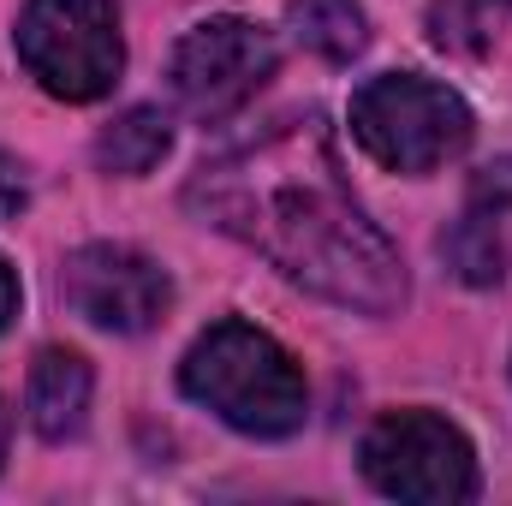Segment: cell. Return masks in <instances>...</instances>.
<instances>
[{
  "label": "cell",
  "mask_w": 512,
  "mask_h": 506,
  "mask_svg": "<svg viewBox=\"0 0 512 506\" xmlns=\"http://www.w3.org/2000/svg\"><path fill=\"white\" fill-rule=\"evenodd\" d=\"M507 6H512V0H507Z\"/></svg>",
  "instance_id": "e0dca14e"
},
{
  "label": "cell",
  "mask_w": 512,
  "mask_h": 506,
  "mask_svg": "<svg viewBox=\"0 0 512 506\" xmlns=\"http://www.w3.org/2000/svg\"><path fill=\"white\" fill-rule=\"evenodd\" d=\"M352 137L387 173H435L471 143V108L435 78L387 72L352 96Z\"/></svg>",
  "instance_id": "3957f363"
},
{
  "label": "cell",
  "mask_w": 512,
  "mask_h": 506,
  "mask_svg": "<svg viewBox=\"0 0 512 506\" xmlns=\"http://www.w3.org/2000/svg\"><path fill=\"white\" fill-rule=\"evenodd\" d=\"M90 387H96V376H90V364H84L78 352H66V346L36 352L30 387H24V405H30L36 435H42V441L78 435V429H84V411H90Z\"/></svg>",
  "instance_id": "ba28073f"
},
{
  "label": "cell",
  "mask_w": 512,
  "mask_h": 506,
  "mask_svg": "<svg viewBox=\"0 0 512 506\" xmlns=\"http://www.w3.org/2000/svg\"><path fill=\"white\" fill-rule=\"evenodd\" d=\"M173 149V126L161 108H126L114 126L96 137V161L108 173H126V179H143L161 167V155Z\"/></svg>",
  "instance_id": "30bf717a"
},
{
  "label": "cell",
  "mask_w": 512,
  "mask_h": 506,
  "mask_svg": "<svg viewBox=\"0 0 512 506\" xmlns=\"http://www.w3.org/2000/svg\"><path fill=\"white\" fill-rule=\"evenodd\" d=\"M6 441H12V411H6V399H0V459H6Z\"/></svg>",
  "instance_id": "2e32d148"
},
{
  "label": "cell",
  "mask_w": 512,
  "mask_h": 506,
  "mask_svg": "<svg viewBox=\"0 0 512 506\" xmlns=\"http://www.w3.org/2000/svg\"><path fill=\"white\" fill-rule=\"evenodd\" d=\"M60 298L108 334H143L167 316L173 280L155 256L131 245H84L60 268Z\"/></svg>",
  "instance_id": "52a82bcc"
},
{
  "label": "cell",
  "mask_w": 512,
  "mask_h": 506,
  "mask_svg": "<svg viewBox=\"0 0 512 506\" xmlns=\"http://www.w3.org/2000/svg\"><path fill=\"white\" fill-rule=\"evenodd\" d=\"M12 316H18V274H12V262L0 256V328H12Z\"/></svg>",
  "instance_id": "9a60e30c"
},
{
  "label": "cell",
  "mask_w": 512,
  "mask_h": 506,
  "mask_svg": "<svg viewBox=\"0 0 512 506\" xmlns=\"http://www.w3.org/2000/svg\"><path fill=\"white\" fill-rule=\"evenodd\" d=\"M286 30L322 60H358L370 42V18L358 0H286Z\"/></svg>",
  "instance_id": "9c48e42d"
},
{
  "label": "cell",
  "mask_w": 512,
  "mask_h": 506,
  "mask_svg": "<svg viewBox=\"0 0 512 506\" xmlns=\"http://www.w3.org/2000/svg\"><path fill=\"white\" fill-rule=\"evenodd\" d=\"M447 256H453V268H459L471 286H495V280L507 274V251H501V227H495V215L471 209V215L453 227Z\"/></svg>",
  "instance_id": "8fae6325"
},
{
  "label": "cell",
  "mask_w": 512,
  "mask_h": 506,
  "mask_svg": "<svg viewBox=\"0 0 512 506\" xmlns=\"http://www.w3.org/2000/svg\"><path fill=\"white\" fill-rule=\"evenodd\" d=\"M429 30H435L441 48H459V54H483V42H489L471 0H435L429 6Z\"/></svg>",
  "instance_id": "7c38bea8"
},
{
  "label": "cell",
  "mask_w": 512,
  "mask_h": 506,
  "mask_svg": "<svg viewBox=\"0 0 512 506\" xmlns=\"http://www.w3.org/2000/svg\"><path fill=\"white\" fill-rule=\"evenodd\" d=\"M179 387L197 405H209L221 423H233L239 435H262V441L292 435L310 405L298 358L274 334H262L239 316H227L191 340V352L179 364Z\"/></svg>",
  "instance_id": "7a4b0ae2"
},
{
  "label": "cell",
  "mask_w": 512,
  "mask_h": 506,
  "mask_svg": "<svg viewBox=\"0 0 512 506\" xmlns=\"http://www.w3.org/2000/svg\"><path fill=\"white\" fill-rule=\"evenodd\" d=\"M358 459H364V477L387 501L453 506L477 495V453L435 411H387V417H376Z\"/></svg>",
  "instance_id": "5b68a950"
},
{
  "label": "cell",
  "mask_w": 512,
  "mask_h": 506,
  "mask_svg": "<svg viewBox=\"0 0 512 506\" xmlns=\"http://www.w3.org/2000/svg\"><path fill=\"white\" fill-rule=\"evenodd\" d=\"M18 209H24V173L0 155V221H12Z\"/></svg>",
  "instance_id": "5bb4252c"
},
{
  "label": "cell",
  "mask_w": 512,
  "mask_h": 506,
  "mask_svg": "<svg viewBox=\"0 0 512 506\" xmlns=\"http://www.w3.org/2000/svg\"><path fill=\"white\" fill-rule=\"evenodd\" d=\"M18 60L60 102H96L120 84L126 42L114 0H24Z\"/></svg>",
  "instance_id": "277c9868"
},
{
  "label": "cell",
  "mask_w": 512,
  "mask_h": 506,
  "mask_svg": "<svg viewBox=\"0 0 512 506\" xmlns=\"http://www.w3.org/2000/svg\"><path fill=\"white\" fill-rule=\"evenodd\" d=\"M185 203L328 304L364 316L405 304L399 251L352 197L322 114H286L268 131L209 155Z\"/></svg>",
  "instance_id": "6da1fadb"
},
{
  "label": "cell",
  "mask_w": 512,
  "mask_h": 506,
  "mask_svg": "<svg viewBox=\"0 0 512 506\" xmlns=\"http://www.w3.org/2000/svg\"><path fill=\"white\" fill-rule=\"evenodd\" d=\"M274 60H280L274 36L262 24H251V18H203L197 30L179 36L167 78H173V96L197 120L215 126V120L239 114L256 90L268 84Z\"/></svg>",
  "instance_id": "8992f818"
},
{
  "label": "cell",
  "mask_w": 512,
  "mask_h": 506,
  "mask_svg": "<svg viewBox=\"0 0 512 506\" xmlns=\"http://www.w3.org/2000/svg\"><path fill=\"white\" fill-rule=\"evenodd\" d=\"M507 203H512V161H495V167H483V173H477V185H471V209L501 215Z\"/></svg>",
  "instance_id": "4fadbf2b"
}]
</instances>
